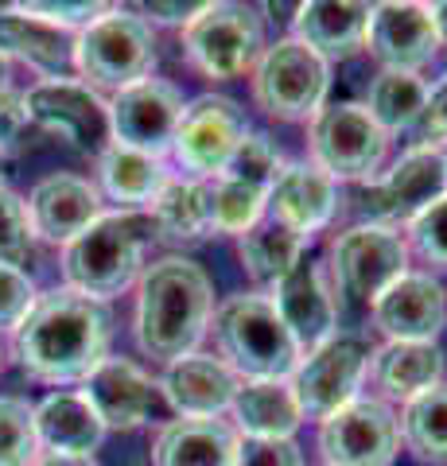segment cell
Returning a JSON list of instances; mask_svg holds the SVG:
<instances>
[{"label": "cell", "mask_w": 447, "mask_h": 466, "mask_svg": "<svg viewBox=\"0 0 447 466\" xmlns=\"http://www.w3.org/2000/svg\"><path fill=\"white\" fill-rule=\"evenodd\" d=\"M12 346H16L20 366L39 381H86L109 358V311L90 296L55 288L32 303Z\"/></svg>", "instance_id": "obj_1"}, {"label": "cell", "mask_w": 447, "mask_h": 466, "mask_svg": "<svg viewBox=\"0 0 447 466\" xmlns=\"http://www.w3.org/2000/svg\"><path fill=\"white\" fill-rule=\"evenodd\" d=\"M214 319V284L187 257H164L144 268L137 288V342L148 358L179 361L195 354Z\"/></svg>", "instance_id": "obj_2"}, {"label": "cell", "mask_w": 447, "mask_h": 466, "mask_svg": "<svg viewBox=\"0 0 447 466\" xmlns=\"http://www.w3.org/2000/svg\"><path fill=\"white\" fill-rule=\"evenodd\" d=\"M156 238L144 210H109L63 249L66 288L106 303L144 276V249Z\"/></svg>", "instance_id": "obj_3"}, {"label": "cell", "mask_w": 447, "mask_h": 466, "mask_svg": "<svg viewBox=\"0 0 447 466\" xmlns=\"http://www.w3.org/2000/svg\"><path fill=\"white\" fill-rule=\"evenodd\" d=\"M218 358L241 381H288L300 366V346L288 334L269 296L241 291L229 296L210 319Z\"/></svg>", "instance_id": "obj_4"}, {"label": "cell", "mask_w": 447, "mask_h": 466, "mask_svg": "<svg viewBox=\"0 0 447 466\" xmlns=\"http://www.w3.org/2000/svg\"><path fill=\"white\" fill-rule=\"evenodd\" d=\"M156 66V35L144 16L128 8H106L90 27L75 39V70L90 90L121 94L152 75Z\"/></svg>", "instance_id": "obj_5"}, {"label": "cell", "mask_w": 447, "mask_h": 466, "mask_svg": "<svg viewBox=\"0 0 447 466\" xmlns=\"http://www.w3.org/2000/svg\"><path fill=\"white\" fill-rule=\"evenodd\" d=\"M330 66L296 39L261 51L253 66V97L277 121H311L327 106Z\"/></svg>", "instance_id": "obj_6"}, {"label": "cell", "mask_w": 447, "mask_h": 466, "mask_svg": "<svg viewBox=\"0 0 447 466\" xmlns=\"http://www.w3.org/2000/svg\"><path fill=\"white\" fill-rule=\"evenodd\" d=\"M183 47L207 78H238L261 58L265 27L257 8L218 0V5H203V12L183 27Z\"/></svg>", "instance_id": "obj_7"}, {"label": "cell", "mask_w": 447, "mask_h": 466, "mask_svg": "<svg viewBox=\"0 0 447 466\" xmlns=\"http://www.w3.org/2000/svg\"><path fill=\"white\" fill-rule=\"evenodd\" d=\"M385 152L389 137L366 113V106L335 101V106H323L311 116V164L327 171L335 183H373V175L385 164Z\"/></svg>", "instance_id": "obj_8"}, {"label": "cell", "mask_w": 447, "mask_h": 466, "mask_svg": "<svg viewBox=\"0 0 447 466\" xmlns=\"http://www.w3.org/2000/svg\"><path fill=\"white\" fill-rule=\"evenodd\" d=\"M409 272V241L397 226L362 222L346 229L330 245V276L346 296L373 303L389 284Z\"/></svg>", "instance_id": "obj_9"}, {"label": "cell", "mask_w": 447, "mask_h": 466, "mask_svg": "<svg viewBox=\"0 0 447 466\" xmlns=\"http://www.w3.org/2000/svg\"><path fill=\"white\" fill-rule=\"evenodd\" d=\"M370 370V346L354 334H335L320 350L300 358L296 373L288 377L292 397L300 404L304 420H323L335 416L342 404H350L358 397V385Z\"/></svg>", "instance_id": "obj_10"}, {"label": "cell", "mask_w": 447, "mask_h": 466, "mask_svg": "<svg viewBox=\"0 0 447 466\" xmlns=\"http://www.w3.org/2000/svg\"><path fill=\"white\" fill-rule=\"evenodd\" d=\"M27 116L43 133L59 137L63 144L78 152H97L102 156L113 144L109 128V101L90 90L86 82L75 78H47L24 94Z\"/></svg>", "instance_id": "obj_11"}, {"label": "cell", "mask_w": 447, "mask_h": 466, "mask_svg": "<svg viewBox=\"0 0 447 466\" xmlns=\"http://www.w3.org/2000/svg\"><path fill=\"white\" fill-rule=\"evenodd\" d=\"M401 424L378 397H354L320 428V455L327 466H393Z\"/></svg>", "instance_id": "obj_12"}, {"label": "cell", "mask_w": 447, "mask_h": 466, "mask_svg": "<svg viewBox=\"0 0 447 466\" xmlns=\"http://www.w3.org/2000/svg\"><path fill=\"white\" fill-rule=\"evenodd\" d=\"M245 133H249V121H245L238 101L207 94L183 109L171 156L183 171H191V179H218Z\"/></svg>", "instance_id": "obj_13"}, {"label": "cell", "mask_w": 447, "mask_h": 466, "mask_svg": "<svg viewBox=\"0 0 447 466\" xmlns=\"http://www.w3.org/2000/svg\"><path fill=\"white\" fill-rule=\"evenodd\" d=\"M447 195V152L443 148H409L405 156L389 167L381 179H373L362 191V207L370 222L393 226L421 218L432 202Z\"/></svg>", "instance_id": "obj_14"}, {"label": "cell", "mask_w": 447, "mask_h": 466, "mask_svg": "<svg viewBox=\"0 0 447 466\" xmlns=\"http://www.w3.org/2000/svg\"><path fill=\"white\" fill-rule=\"evenodd\" d=\"M183 94L171 82L160 78H144L128 90L113 94L109 101V128H113V144L125 148L160 156L171 152L183 121Z\"/></svg>", "instance_id": "obj_15"}, {"label": "cell", "mask_w": 447, "mask_h": 466, "mask_svg": "<svg viewBox=\"0 0 447 466\" xmlns=\"http://www.w3.org/2000/svg\"><path fill=\"white\" fill-rule=\"evenodd\" d=\"M269 299L296 339L300 354H311L339 334V288L315 260H300L280 284H272Z\"/></svg>", "instance_id": "obj_16"}, {"label": "cell", "mask_w": 447, "mask_h": 466, "mask_svg": "<svg viewBox=\"0 0 447 466\" xmlns=\"http://www.w3.org/2000/svg\"><path fill=\"white\" fill-rule=\"evenodd\" d=\"M366 51L378 58L385 70H405L416 75L428 66L440 51L436 24H432L428 5H412V0H389V5L370 8V32Z\"/></svg>", "instance_id": "obj_17"}, {"label": "cell", "mask_w": 447, "mask_h": 466, "mask_svg": "<svg viewBox=\"0 0 447 466\" xmlns=\"http://www.w3.org/2000/svg\"><path fill=\"white\" fill-rule=\"evenodd\" d=\"M370 311L389 342H436L447 327V291L428 272H405L370 303Z\"/></svg>", "instance_id": "obj_18"}, {"label": "cell", "mask_w": 447, "mask_h": 466, "mask_svg": "<svg viewBox=\"0 0 447 466\" xmlns=\"http://www.w3.org/2000/svg\"><path fill=\"white\" fill-rule=\"evenodd\" d=\"M24 207L32 238H43L51 245H70L86 226L106 214L97 187L78 179V175H47V179H39Z\"/></svg>", "instance_id": "obj_19"}, {"label": "cell", "mask_w": 447, "mask_h": 466, "mask_svg": "<svg viewBox=\"0 0 447 466\" xmlns=\"http://www.w3.org/2000/svg\"><path fill=\"white\" fill-rule=\"evenodd\" d=\"M238 389L241 377L222 358L210 354H187L171 361L160 381L164 400L176 408L179 420H218L222 412L234 408Z\"/></svg>", "instance_id": "obj_20"}, {"label": "cell", "mask_w": 447, "mask_h": 466, "mask_svg": "<svg viewBox=\"0 0 447 466\" xmlns=\"http://www.w3.org/2000/svg\"><path fill=\"white\" fill-rule=\"evenodd\" d=\"M82 397L90 400V408L102 420V428L109 431H133L156 408V385L137 361L128 358H106L90 377L82 381Z\"/></svg>", "instance_id": "obj_21"}, {"label": "cell", "mask_w": 447, "mask_h": 466, "mask_svg": "<svg viewBox=\"0 0 447 466\" xmlns=\"http://www.w3.org/2000/svg\"><path fill=\"white\" fill-rule=\"evenodd\" d=\"M339 210V183L315 164H284L269 187V214L292 226L300 238L323 229Z\"/></svg>", "instance_id": "obj_22"}, {"label": "cell", "mask_w": 447, "mask_h": 466, "mask_svg": "<svg viewBox=\"0 0 447 466\" xmlns=\"http://www.w3.org/2000/svg\"><path fill=\"white\" fill-rule=\"evenodd\" d=\"M370 8L373 5H350V0H311L296 8L292 39L304 43L330 66L335 58H350L366 47L370 32Z\"/></svg>", "instance_id": "obj_23"}, {"label": "cell", "mask_w": 447, "mask_h": 466, "mask_svg": "<svg viewBox=\"0 0 447 466\" xmlns=\"http://www.w3.org/2000/svg\"><path fill=\"white\" fill-rule=\"evenodd\" d=\"M78 32L55 27L47 20L16 8H0V55H16L20 63L43 70L47 78H66L75 70Z\"/></svg>", "instance_id": "obj_24"}, {"label": "cell", "mask_w": 447, "mask_h": 466, "mask_svg": "<svg viewBox=\"0 0 447 466\" xmlns=\"http://www.w3.org/2000/svg\"><path fill=\"white\" fill-rule=\"evenodd\" d=\"M373 385L385 400H416L421 392L443 385V350L436 342H385L370 354Z\"/></svg>", "instance_id": "obj_25"}, {"label": "cell", "mask_w": 447, "mask_h": 466, "mask_svg": "<svg viewBox=\"0 0 447 466\" xmlns=\"http://www.w3.org/2000/svg\"><path fill=\"white\" fill-rule=\"evenodd\" d=\"M238 435L222 420H171L156 431L152 466H234Z\"/></svg>", "instance_id": "obj_26"}, {"label": "cell", "mask_w": 447, "mask_h": 466, "mask_svg": "<svg viewBox=\"0 0 447 466\" xmlns=\"http://www.w3.org/2000/svg\"><path fill=\"white\" fill-rule=\"evenodd\" d=\"M36 435L55 455H94L106 428L82 392H51L36 404Z\"/></svg>", "instance_id": "obj_27"}, {"label": "cell", "mask_w": 447, "mask_h": 466, "mask_svg": "<svg viewBox=\"0 0 447 466\" xmlns=\"http://www.w3.org/2000/svg\"><path fill=\"white\" fill-rule=\"evenodd\" d=\"M152 233L168 245H191L214 233L210 222V179H168V187L144 210Z\"/></svg>", "instance_id": "obj_28"}, {"label": "cell", "mask_w": 447, "mask_h": 466, "mask_svg": "<svg viewBox=\"0 0 447 466\" xmlns=\"http://www.w3.org/2000/svg\"><path fill=\"white\" fill-rule=\"evenodd\" d=\"M168 167L160 156L125 148V144H109L97 156V183H102L106 198H113L121 210H148L152 198L168 187Z\"/></svg>", "instance_id": "obj_29"}, {"label": "cell", "mask_w": 447, "mask_h": 466, "mask_svg": "<svg viewBox=\"0 0 447 466\" xmlns=\"http://www.w3.org/2000/svg\"><path fill=\"white\" fill-rule=\"evenodd\" d=\"M229 412L249 440H292L304 420L288 381H241Z\"/></svg>", "instance_id": "obj_30"}, {"label": "cell", "mask_w": 447, "mask_h": 466, "mask_svg": "<svg viewBox=\"0 0 447 466\" xmlns=\"http://www.w3.org/2000/svg\"><path fill=\"white\" fill-rule=\"evenodd\" d=\"M304 245H308V238H300L292 226H284L280 218H272L265 210L261 222L241 233L238 257H241V268L249 272L257 284H280L284 276L304 260Z\"/></svg>", "instance_id": "obj_31"}, {"label": "cell", "mask_w": 447, "mask_h": 466, "mask_svg": "<svg viewBox=\"0 0 447 466\" xmlns=\"http://www.w3.org/2000/svg\"><path fill=\"white\" fill-rule=\"evenodd\" d=\"M432 86L421 75H405V70H381L370 86L366 97V113L378 121V128L389 133H401V128H412L424 113Z\"/></svg>", "instance_id": "obj_32"}, {"label": "cell", "mask_w": 447, "mask_h": 466, "mask_svg": "<svg viewBox=\"0 0 447 466\" xmlns=\"http://www.w3.org/2000/svg\"><path fill=\"white\" fill-rule=\"evenodd\" d=\"M401 440L421 462L447 466V385H436L405 404L401 412Z\"/></svg>", "instance_id": "obj_33"}, {"label": "cell", "mask_w": 447, "mask_h": 466, "mask_svg": "<svg viewBox=\"0 0 447 466\" xmlns=\"http://www.w3.org/2000/svg\"><path fill=\"white\" fill-rule=\"evenodd\" d=\"M269 210V191L241 179H229L218 175L210 179V222L214 233H245L249 226H257Z\"/></svg>", "instance_id": "obj_34"}, {"label": "cell", "mask_w": 447, "mask_h": 466, "mask_svg": "<svg viewBox=\"0 0 447 466\" xmlns=\"http://www.w3.org/2000/svg\"><path fill=\"white\" fill-rule=\"evenodd\" d=\"M36 455V408L20 397H0V466H32Z\"/></svg>", "instance_id": "obj_35"}, {"label": "cell", "mask_w": 447, "mask_h": 466, "mask_svg": "<svg viewBox=\"0 0 447 466\" xmlns=\"http://www.w3.org/2000/svg\"><path fill=\"white\" fill-rule=\"evenodd\" d=\"M280 171H284V159L277 152V144H272L265 133H253V128L245 133L238 152L229 156V164L222 167V175H229V179L253 183V187H261V191H269V187L277 183Z\"/></svg>", "instance_id": "obj_36"}, {"label": "cell", "mask_w": 447, "mask_h": 466, "mask_svg": "<svg viewBox=\"0 0 447 466\" xmlns=\"http://www.w3.org/2000/svg\"><path fill=\"white\" fill-rule=\"evenodd\" d=\"M32 253V226H27V207L12 187L0 183V265L20 268Z\"/></svg>", "instance_id": "obj_37"}, {"label": "cell", "mask_w": 447, "mask_h": 466, "mask_svg": "<svg viewBox=\"0 0 447 466\" xmlns=\"http://www.w3.org/2000/svg\"><path fill=\"white\" fill-rule=\"evenodd\" d=\"M409 241L432 265H447V195L409 222Z\"/></svg>", "instance_id": "obj_38"}, {"label": "cell", "mask_w": 447, "mask_h": 466, "mask_svg": "<svg viewBox=\"0 0 447 466\" xmlns=\"http://www.w3.org/2000/svg\"><path fill=\"white\" fill-rule=\"evenodd\" d=\"M36 299H39V291L32 284V276L24 268L0 265V330H16Z\"/></svg>", "instance_id": "obj_39"}, {"label": "cell", "mask_w": 447, "mask_h": 466, "mask_svg": "<svg viewBox=\"0 0 447 466\" xmlns=\"http://www.w3.org/2000/svg\"><path fill=\"white\" fill-rule=\"evenodd\" d=\"M234 466H304V451L292 440H249V435H241Z\"/></svg>", "instance_id": "obj_40"}, {"label": "cell", "mask_w": 447, "mask_h": 466, "mask_svg": "<svg viewBox=\"0 0 447 466\" xmlns=\"http://www.w3.org/2000/svg\"><path fill=\"white\" fill-rule=\"evenodd\" d=\"M27 128H36V125H32V116H27L24 94L5 86V90H0V156L8 159L12 152H20Z\"/></svg>", "instance_id": "obj_41"}, {"label": "cell", "mask_w": 447, "mask_h": 466, "mask_svg": "<svg viewBox=\"0 0 447 466\" xmlns=\"http://www.w3.org/2000/svg\"><path fill=\"white\" fill-rule=\"evenodd\" d=\"M24 12H32V16H39V20H47V24H55V27H66V32H82V27H90L97 16H102V5H59V0H27V5H20Z\"/></svg>", "instance_id": "obj_42"}, {"label": "cell", "mask_w": 447, "mask_h": 466, "mask_svg": "<svg viewBox=\"0 0 447 466\" xmlns=\"http://www.w3.org/2000/svg\"><path fill=\"white\" fill-rule=\"evenodd\" d=\"M412 128H416V144L421 148H443L447 144V75L440 78L436 90H428L424 113Z\"/></svg>", "instance_id": "obj_43"}, {"label": "cell", "mask_w": 447, "mask_h": 466, "mask_svg": "<svg viewBox=\"0 0 447 466\" xmlns=\"http://www.w3.org/2000/svg\"><path fill=\"white\" fill-rule=\"evenodd\" d=\"M144 12L160 24H183L187 27L198 12H203V5H144Z\"/></svg>", "instance_id": "obj_44"}, {"label": "cell", "mask_w": 447, "mask_h": 466, "mask_svg": "<svg viewBox=\"0 0 447 466\" xmlns=\"http://www.w3.org/2000/svg\"><path fill=\"white\" fill-rule=\"evenodd\" d=\"M32 466H97L94 455H55V451H39Z\"/></svg>", "instance_id": "obj_45"}, {"label": "cell", "mask_w": 447, "mask_h": 466, "mask_svg": "<svg viewBox=\"0 0 447 466\" xmlns=\"http://www.w3.org/2000/svg\"><path fill=\"white\" fill-rule=\"evenodd\" d=\"M428 12H432V24H436L440 47H447V0H443V5H428Z\"/></svg>", "instance_id": "obj_46"}, {"label": "cell", "mask_w": 447, "mask_h": 466, "mask_svg": "<svg viewBox=\"0 0 447 466\" xmlns=\"http://www.w3.org/2000/svg\"><path fill=\"white\" fill-rule=\"evenodd\" d=\"M8 86V63H5V55H0V90Z\"/></svg>", "instance_id": "obj_47"}, {"label": "cell", "mask_w": 447, "mask_h": 466, "mask_svg": "<svg viewBox=\"0 0 447 466\" xmlns=\"http://www.w3.org/2000/svg\"><path fill=\"white\" fill-rule=\"evenodd\" d=\"M0 366H5V350H0Z\"/></svg>", "instance_id": "obj_48"}, {"label": "cell", "mask_w": 447, "mask_h": 466, "mask_svg": "<svg viewBox=\"0 0 447 466\" xmlns=\"http://www.w3.org/2000/svg\"><path fill=\"white\" fill-rule=\"evenodd\" d=\"M0 167H5V156H0Z\"/></svg>", "instance_id": "obj_49"}, {"label": "cell", "mask_w": 447, "mask_h": 466, "mask_svg": "<svg viewBox=\"0 0 447 466\" xmlns=\"http://www.w3.org/2000/svg\"><path fill=\"white\" fill-rule=\"evenodd\" d=\"M443 152H447V148H443Z\"/></svg>", "instance_id": "obj_50"}]
</instances>
